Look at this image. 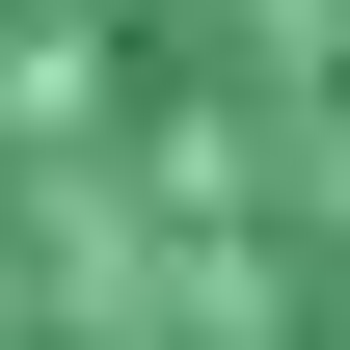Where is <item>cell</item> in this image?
<instances>
[{
  "mask_svg": "<svg viewBox=\"0 0 350 350\" xmlns=\"http://www.w3.org/2000/svg\"><path fill=\"white\" fill-rule=\"evenodd\" d=\"M0 350H350V0H0Z\"/></svg>",
  "mask_w": 350,
  "mask_h": 350,
  "instance_id": "obj_1",
  "label": "cell"
}]
</instances>
